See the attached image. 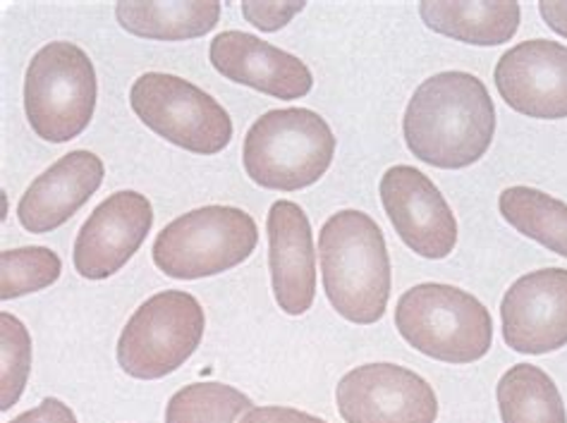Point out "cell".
<instances>
[{"label":"cell","mask_w":567,"mask_h":423,"mask_svg":"<svg viewBox=\"0 0 567 423\" xmlns=\"http://www.w3.org/2000/svg\"><path fill=\"white\" fill-rule=\"evenodd\" d=\"M32 369V336L12 313H0V412L18 404Z\"/></svg>","instance_id":"23"},{"label":"cell","mask_w":567,"mask_h":423,"mask_svg":"<svg viewBox=\"0 0 567 423\" xmlns=\"http://www.w3.org/2000/svg\"><path fill=\"white\" fill-rule=\"evenodd\" d=\"M402 134L422 163L443 171L470 168L494 142L496 105L476 74L441 72L414 89Z\"/></svg>","instance_id":"1"},{"label":"cell","mask_w":567,"mask_h":423,"mask_svg":"<svg viewBox=\"0 0 567 423\" xmlns=\"http://www.w3.org/2000/svg\"><path fill=\"white\" fill-rule=\"evenodd\" d=\"M266 233L278 307L290 316H302L317 297V251L309 218L295 202H276L268 210Z\"/></svg>","instance_id":"14"},{"label":"cell","mask_w":567,"mask_h":423,"mask_svg":"<svg viewBox=\"0 0 567 423\" xmlns=\"http://www.w3.org/2000/svg\"><path fill=\"white\" fill-rule=\"evenodd\" d=\"M249 410L251 400L233 385L192 383L171 398L166 423H237Z\"/></svg>","instance_id":"21"},{"label":"cell","mask_w":567,"mask_h":423,"mask_svg":"<svg viewBox=\"0 0 567 423\" xmlns=\"http://www.w3.org/2000/svg\"><path fill=\"white\" fill-rule=\"evenodd\" d=\"M8 423H78V416H74V412L61 400L49 398L39 406H34V410H29Z\"/></svg>","instance_id":"26"},{"label":"cell","mask_w":567,"mask_h":423,"mask_svg":"<svg viewBox=\"0 0 567 423\" xmlns=\"http://www.w3.org/2000/svg\"><path fill=\"white\" fill-rule=\"evenodd\" d=\"M154 225L152 202L140 192H115L94 208L74 239V270L86 280H106L121 270Z\"/></svg>","instance_id":"12"},{"label":"cell","mask_w":567,"mask_h":423,"mask_svg":"<svg viewBox=\"0 0 567 423\" xmlns=\"http://www.w3.org/2000/svg\"><path fill=\"white\" fill-rule=\"evenodd\" d=\"M395 328L402 340L445 364H472L494 344V319L474 295L453 285L424 282L398 299Z\"/></svg>","instance_id":"3"},{"label":"cell","mask_w":567,"mask_h":423,"mask_svg":"<svg viewBox=\"0 0 567 423\" xmlns=\"http://www.w3.org/2000/svg\"><path fill=\"white\" fill-rule=\"evenodd\" d=\"M257 223L243 208L204 206L175 218L154 241V264L175 280L226 274L257 249Z\"/></svg>","instance_id":"6"},{"label":"cell","mask_w":567,"mask_h":423,"mask_svg":"<svg viewBox=\"0 0 567 423\" xmlns=\"http://www.w3.org/2000/svg\"><path fill=\"white\" fill-rule=\"evenodd\" d=\"M206 328L197 297L166 290L148 297L132 313L117 340V364L140 381H158L175 373L197 352Z\"/></svg>","instance_id":"7"},{"label":"cell","mask_w":567,"mask_h":423,"mask_svg":"<svg viewBox=\"0 0 567 423\" xmlns=\"http://www.w3.org/2000/svg\"><path fill=\"white\" fill-rule=\"evenodd\" d=\"M208 58L226 80L251 86L274 99H302L315 86L311 70L300 58L247 32L218 34L212 41Z\"/></svg>","instance_id":"15"},{"label":"cell","mask_w":567,"mask_h":423,"mask_svg":"<svg viewBox=\"0 0 567 423\" xmlns=\"http://www.w3.org/2000/svg\"><path fill=\"white\" fill-rule=\"evenodd\" d=\"M61 256L47 247L6 249L0 254V299L39 292L61 278Z\"/></svg>","instance_id":"22"},{"label":"cell","mask_w":567,"mask_h":423,"mask_svg":"<svg viewBox=\"0 0 567 423\" xmlns=\"http://www.w3.org/2000/svg\"><path fill=\"white\" fill-rule=\"evenodd\" d=\"M115 18L134 37L152 41H187L212 32L220 18V3H216V0L117 3Z\"/></svg>","instance_id":"18"},{"label":"cell","mask_w":567,"mask_h":423,"mask_svg":"<svg viewBox=\"0 0 567 423\" xmlns=\"http://www.w3.org/2000/svg\"><path fill=\"white\" fill-rule=\"evenodd\" d=\"M494 82L501 99L522 115L567 117V47L558 41L532 39L505 51Z\"/></svg>","instance_id":"13"},{"label":"cell","mask_w":567,"mask_h":423,"mask_svg":"<svg viewBox=\"0 0 567 423\" xmlns=\"http://www.w3.org/2000/svg\"><path fill=\"white\" fill-rule=\"evenodd\" d=\"M103 175V161L92 151H70L22 194L20 225L32 235L58 230L99 192Z\"/></svg>","instance_id":"16"},{"label":"cell","mask_w":567,"mask_h":423,"mask_svg":"<svg viewBox=\"0 0 567 423\" xmlns=\"http://www.w3.org/2000/svg\"><path fill=\"white\" fill-rule=\"evenodd\" d=\"M503 423H567L560 390L546 371L515 364L496 388Z\"/></svg>","instance_id":"19"},{"label":"cell","mask_w":567,"mask_h":423,"mask_svg":"<svg viewBox=\"0 0 567 423\" xmlns=\"http://www.w3.org/2000/svg\"><path fill=\"white\" fill-rule=\"evenodd\" d=\"M130 105L148 130L192 154H220L233 140L228 111L199 86L175 74H142L130 89Z\"/></svg>","instance_id":"8"},{"label":"cell","mask_w":567,"mask_h":423,"mask_svg":"<svg viewBox=\"0 0 567 423\" xmlns=\"http://www.w3.org/2000/svg\"><path fill=\"white\" fill-rule=\"evenodd\" d=\"M379 194L400 239L424 259H445L457 245V220L439 187L412 165H393Z\"/></svg>","instance_id":"10"},{"label":"cell","mask_w":567,"mask_h":423,"mask_svg":"<svg viewBox=\"0 0 567 423\" xmlns=\"http://www.w3.org/2000/svg\"><path fill=\"white\" fill-rule=\"evenodd\" d=\"M420 14L429 29L472 47H501L511 41L522 20L519 3H465V0H426Z\"/></svg>","instance_id":"17"},{"label":"cell","mask_w":567,"mask_h":423,"mask_svg":"<svg viewBox=\"0 0 567 423\" xmlns=\"http://www.w3.org/2000/svg\"><path fill=\"white\" fill-rule=\"evenodd\" d=\"M336 137L331 125L309 109L268 111L245 137V171L264 189L311 187L331 168Z\"/></svg>","instance_id":"4"},{"label":"cell","mask_w":567,"mask_h":423,"mask_svg":"<svg viewBox=\"0 0 567 423\" xmlns=\"http://www.w3.org/2000/svg\"><path fill=\"white\" fill-rule=\"evenodd\" d=\"M302 10L305 3H243V14L247 22L259 27L261 32H278Z\"/></svg>","instance_id":"24"},{"label":"cell","mask_w":567,"mask_h":423,"mask_svg":"<svg viewBox=\"0 0 567 423\" xmlns=\"http://www.w3.org/2000/svg\"><path fill=\"white\" fill-rule=\"evenodd\" d=\"M336 404L346 423H436L439 398L420 373L364 364L342 375Z\"/></svg>","instance_id":"9"},{"label":"cell","mask_w":567,"mask_h":423,"mask_svg":"<svg viewBox=\"0 0 567 423\" xmlns=\"http://www.w3.org/2000/svg\"><path fill=\"white\" fill-rule=\"evenodd\" d=\"M501 216L517 233L567 259V204L534 187H507L498 196Z\"/></svg>","instance_id":"20"},{"label":"cell","mask_w":567,"mask_h":423,"mask_svg":"<svg viewBox=\"0 0 567 423\" xmlns=\"http://www.w3.org/2000/svg\"><path fill=\"white\" fill-rule=\"evenodd\" d=\"M240 423H328L319 416L292 410V406H254Z\"/></svg>","instance_id":"25"},{"label":"cell","mask_w":567,"mask_h":423,"mask_svg":"<svg viewBox=\"0 0 567 423\" xmlns=\"http://www.w3.org/2000/svg\"><path fill=\"white\" fill-rule=\"evenodd\" d=\"M96 96L94 63L70 41H53L43 47L27 68V120L37 137L51 144L80 137L92 123Z\"/></svg>","instance_id":"5"},{"label":"cell","mask_w":567,"mask_h":423,"mask_svg":"<svg viewBox=\"0 0 567 423\" xmlns=\"http://www.w3.org/2000/svg\"><path fill=\"white\" fill-rule=\"evenodd\" d=\"M539 12H542L544 22L554 29L556 34L567 39V3H560V0H556V3H550V0H542Z\"/></svg>","instance_id":"27"},{"label":"cell","mask_w":567,"mask_h":423,"mask_svg":"<svg viewBox=\"0 0 567 423\" xmlns=\"http://www.w3.org/2000/svg\"><path fill=\"white\" fill-rule=\"evenodd\" d=\"M323 290L331 307L357 326L383 319L391 299V256L383 230L362 210H338L319 233Z\"/></svg>","instance_id":"2"},{"label":"cell","mask_w":567,"mask_h":423,"mask_svg":"<svg viewBox=\"0 0 567 423\" xmlns=\"http://www.w3.org/2000/svg\"><path fill=\"white\" fill-rule=\"evenodd\" d=\"M503 340L519 354H548L567 344V270L542 268L517 278L501 301Z\"/></svg>","instance_id":"11"}]
</instances>
